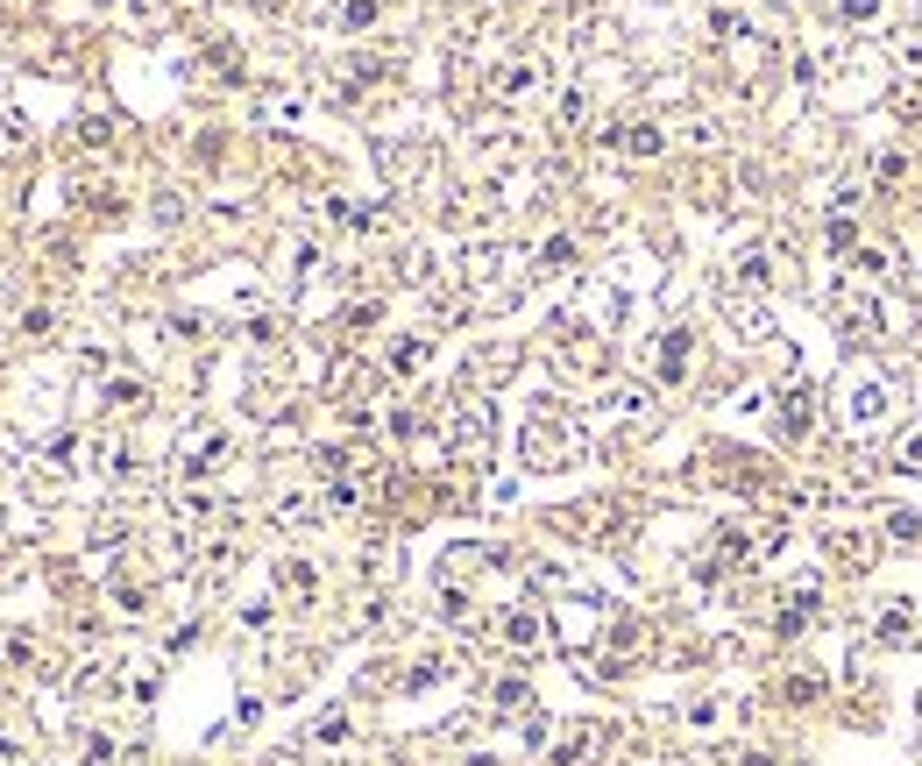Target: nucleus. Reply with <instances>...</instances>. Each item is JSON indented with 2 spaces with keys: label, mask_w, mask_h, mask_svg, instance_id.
<instances>
[{
  "label": "nucleus",
  "mask_w": 922,
  "mask_h": 766,
  "mask_svg": "<svg viewBox=\"0 0 922 766\" xmlns=\"http://www.w3.org/2000/svg\"><path fill=\"white\" fill-rule=\"evenodd\" d=\"M610 142H618V149H625V157H660V149H667V135H660L653 121H632V128H618V135H610Z\"/></svg>",
  "instance_id": "obj_4"
},
{
  "label": "nucleus",
  "mask_w": 922,
  "mask_h": 766,
  "mask_svg": "<svg viewBox=\"0 0 922 766\" xmlns=\"http://www.w3.org/2000/svg\"><path fill=\"white\" fill-rule=\"evenodd\" d=\"M653 369H660V383H681V376H688V327H674V334L653 348Z\"/></svg>",
  "instance_id": "obj_3"
},
{
  "label": "nucleus",
  "mask_w": 922,
  "mask_h": 766,
  "mask_svg": "<svg viewBox=\"0 0 922 766\" xmlns=\"http://www.w3.org/2000/svg\"><path fill=\"white\" fill-rule=\"evenodd\" d=\"M894 64H901L908 93H922V43H915V36H901V43H894Z\"/></svg>",
  "instance_id": "obj_8"
},
{
  "label": "nucleus",
  "mask_w": 922,
  "mask_h": 766,
  "mask_svg": "<svg viewBox=\"0 0 922 766\" xmlns=\"http://www.w3.org/2000/svg\"><path fill=\"white\" fill-rule=\"evenodd\" d=\"M86 766H114V745L107 738H86Z\"/></svg>",
  "instance_id": "obj_19"
},
{
  "label": "nucleus",
  "mask_w": 922,
  "mask_h": 766,
  "mask_svg": "<svg viewBox=\"0 0 922 766\" xmlns=\"http://www.w3.org/2000/svg\"><path fill=\"white\" fill-rule=\"evenodd\" d=\"M859 277H887V256L880 249H859Z\"/></svg>",
  "instance_id": "obj_18"
},
{
  "label": "nucleus",
  "mask_w": 922,
  "mask_h": 766,
  "mask_svg": "<svg viewBox=\"0 0 922 766\" xmlns=\"http://www.w3.org/2000/svg\"><path fill=\"white\" fill-rule=\"evenodd\" d=\"M887 398H894L887 383H859V398H852V426H873V419L887 412Z\"/></svg>",
  "instance_id": "obj_6"
},
{
  "label": "nucleus",
  "mask_w": 922,
  "mask_h": 766,
  "mask_svg": "<svg viewBox=\"0 0 922 766\" xmlns=\"http://www.w3.org/2000/svg\"><path fill=\"white\" fill-rule=\"evenodd\" d=\"M540 86H547L540 64H504V71H497V100H532Z\"/></svg>",
  "instance_id": "obj_2"
},
{
  "label": "nucleus",
  "mask_w": 922,
  "mask_h": 766,
  "mask_svg": "<svg viewBox=\"0 0 922 766\" xmlns=\"http://www.w3.org/2000/svg\"><path fill=\"white\" fill-rule=\"evenodd\" d=\"M582 114H589V93H575V86H568V93H561V121H568V128H575V121H582Z\"/></svg>",
  "instance_id": "obj_17"
},
{
  "label": "nucleus",
  "mask_w": 922,
  "mask_h": 766,
  "mask_svg": "<svg viewBox=\"0 0 922 766\" xmlns=\"http://www.w3.org/2000/svg\"><path fill=\"white\" fill-rule=\"evenodd\" d=\"M419 362H426V341H398L391 348V369H419Z\"/></svg>",
  "instance_id": "obj_16"
},
{
  "label": "nucleus",
  "mask_w": 922,
  "mask_h": 766,
  "mask_svg": "<svg viewBox=\"0 0 922 766\" xmlns=\"http://www.w3.org/2000/svg\"><path fill=\"white\" fill-rule=\"evenodd\" d=\"M568 263H575V242H568V235L540 242V270H568Z\"/></svg>",
  "instance_id": "obj_12"
},
{
  "label": "nucleus",
  "mask_w": 922,
  "mask_h": 766,
  "mask_svg": "<svg viewBox=\"0 0 922 766\" xmlns=\"http://www.w3.org/2000/svg\"><path fill=\"white\" fill-rule=\"evenodd\" d=\"M504 639H511V646H540V639H547V618H540V610H511V618H504Z\"/></svg>",
  "instance_id": "obj_5"
},
{
  "label": "nucleus",
  "mask_w": 922,
  "mask_h": 766,
  "mask_svg": "<svg viewBox=\"0 0 922 766\" xmlns=\"http://www.w3.org/2000/svg\"><path fill=\"white\" fill-rule=\"evenodd\" d=\"M901 469H922V433H915V440L901 447Z\"/></svg>",
  "instance_id": "obj_20"
},
{
  "label": "nucleus",
  "mask_w": 922,
  "mask_h": 766,
  "mask_svg": "<svg viewBox=\"0 0 922 766\" xmlns=\"http://www.w3.org/2000/svg\"><path fill=\"white\" fill-rule=\"evenodd\" d=\"M781 426H788V433H802V426H809V391H795V398L781 405Z\"/></svg>",
  "instance_id": "obj_14"
},
{
  "label": "nucleus",
  "mask_w": 922,
  "mask_h": 766,
  "mask_svg": "<svg viewBox=\"0 0 922 766\" xmlns=\"http://www.w3.org/2000/svg\"><path fill=\"white\" fill-rule=\"evenodd\" d=\"M277 518L284 525H305V518H320V504L313 497H277Z\"/></svg>",
  "instance_id": "obj_13"
},
{
  "label": "nucleus",
  "mask_w": 922,
  "mask_h": 766,
  "mask_svg": "<svg viewBox=\"0 0 922 766\" xmlns=\"http://www.w3.org/2000/svg\"><path fill=\"white\" fill-rule=\"evenodd\" d=\"M561 433H568V426L540 412V419H532V433H525V462H532V469H554V462H568V454H575V447H568Z\"/></svg>",
  "instance_id": "obj_1"
},
{
  "label": "nucleus",
  "mask_w": 922,
  "mask_h": 766,
  "mask_svg": "<svg viewBox=\"0 0 922 766\" xmlns=\"http://www.w3.org/2000/svg\"><path fill=\"white\" fill-rule=\"evenodd\" d=\"M213 462H227V433H206V440L185 454V476H199V469H213Z\"/></svg>",
  "instance_id": "obj_7"
},
{
  "label": "nucleus",
  "mask_w": 922,
  "mask_h": 766,
  "mask_svg": "<svg viewBox=\"0 0 922 766\" xmlns=\"http://www.w3.org/2000/svg\"><path fill=\"white\" fill-rule=\"evenodd\" d=\"M277 575H284V589H291V596H313V589H320V575L305 568V561H284Z\"/></svg>",
  "instance_id": "obj_11"
},
{
  "label": "nucleus",
  "mask_w": 922,
  "mask_h": 766,
  "mask_svg": "<svg viewBox=\"0 0 922 766\" xmlns=\"http://www.w3.org/2000/svg\"><path fill=\"white\" fill-rule=\"evenodd\" d=\"M376 22V0H348V8H341V29H369Z\"/></svg>",
  "instance_id": "obj_15"
},
{
  "label": "nucleus",
  "mask_w": 922,
  "mask_h": 766,
  "mask_svg": "<svg viewBox=\"0 0 922 766\" xmlns=\"http://www.w3.org/2000/svg\"><path fill=\"white\" fill-rule=\"evenodd\" d=\"M880 8H887V0H837V22L844 29H866V22H880Z\"/></svg>",
  "instance_id": "obj_9"
},
{
  "label": "nucleus",
  "mask_w": 922,
  "mask_h": 766,
  "mask_svg": "<svg viewBox=\"0 0 922 766\" xmlns=\"http://www.w3.org/2000/svg\"><path fill=\"white\" fill-rule=\"evenodd\" d=\"M710 36H724V43H738V36H752V22H745L738 8H717V15H710Z\"/></svg>",
  "instance_id": "obj_10"
},
{
  "label": "nucleus",
  "mask_w": 922,
  "mask_h": 766,
  "mask_svg": "<svg viewBox=\"0 0 922 766\" xmlns=\"http://www.w3.org/2000/svg\"><path fill=\"white\" fill-rule=\"evenodd\" d=\"M738 766H774V759H759V752H752V759H738Z\"/></svg>",
  "instance_id": "obj_21"
}]
</instances>
